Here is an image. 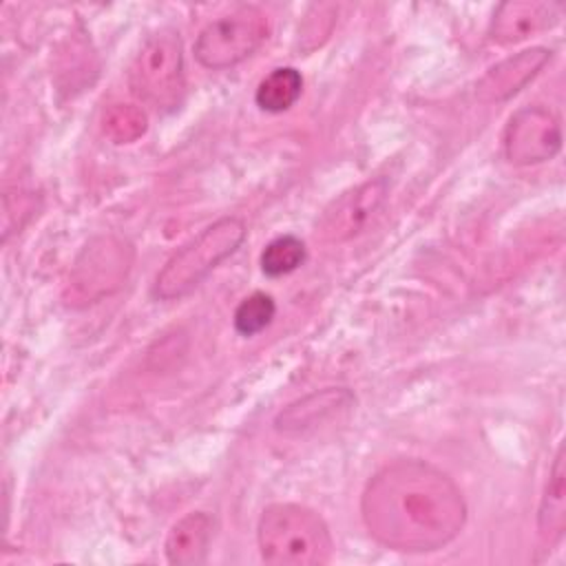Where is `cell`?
Here are the masks:
<instances>
[{"mask_svg": "<svg viewBox=\"0 0 566 566\" xmlns=\"http://www.w3.org/2000/svg\"><path fill=\"white\" fill-rule=\"evenodd\" d=\"M128 245H124L122 241H115V239H99L91 245H86L82 259L77 261V270H75V276H77V287L80 290H95L99 287V294L108 292V285L117 287L122 276H126L128 272V263H115V265H106L111 259H115L117 254H122Z\"/></svg>", "mask_w": 566, "mask_h": 566, "instance_id": "cell-12", "label": "cell"}, {"mask_svg": "<svg viewBox=\"0 0 566 566\" xmlns=\"http://www.w3.org/2000/svg\"><path fill=\"white\" fill-rule=\"evenodd\" d=\"M276 314V303L265 292H252L234 310V329L241 336H254L263 332Z\"/></svg>", "mask_w": 566, "mask_h": 566, "instance_id": "cell-17", "label": "cell"}, {"mask_svg": "<svg viewBox=\"0 0 566 566\" xmlns=\"http://www.w3.org/2000/svg\"><path fill=\"white\" fill-rule=\"evenodd\" d=\"M389 184L382 177L367 179L338 195L321 214L316 237L325 243H345L354 239L380 210Z\"/></svg>", "mask_w": 566, "mask_h": 566, "instance_id": "cell-7", "label": "cell"}, {"mask_svg": "<svg viewBox=\"0 0 566 566\" xmlns=\"http://www.w3.org/2000/svg\"><path fill=\"white\" fill-rule=\"evenodd\" d=\"M256 542L263 562L274 566L327 564L334 542L318 513L301 504H270L256 526Z\"/></svg>", "mask_w": 566, "mask_h": 566, "instance_id": "cell-2", "label": "cell"}, {"mask_svg": "<svg viewBox=\"0 0 566 566\" xmlns=\"http://www.w3.org/2000/svg\"><path fill=\"white\" fill-rule=\"evenodd\" d=\"M303 77L294 66H279L268 73L254 93L256 106L268 113H283L301 97Z\"/></svg>", "mask_w": 566, "mask_h": 566, "instance_id": "cell-14", "label": "cell"}, {"mask_svg": "<svg viewBox=\"0 0 566 566\" xmlns=\"http://www.w3.org/2000/svg\"><path fill=\"white\" fill-rule=\"evenodd\" d=\"M354 402V396L343 387H327L314 391L292 405H287L274 420V427L283 433H301L312 429L334 416L340 409H347Z\"/></svg>", "mask_w": 566, "mask_h": 566, "instance_id": "cell-10", "label": "cell"}, {"mask_svg": "<svg viewBox=\"0 0 566 566\" xmlns=\"http://www.w3.org/2000/svg\"><path fill=\"white\" fill-rule=\"evenodd\" d=\"M212 537V517L192 511L172 524L166 537V557L175 566H197L206 562Z\"/></svg>", "mask_w": 566, "mask_h": 566, "instance_id": "cell-11", "label": "cell"}, {"mask_svg": "<svg viewBox=\"0 0 566 566\" xmlns=\"http://www.w3.org/2000/svg\"><path fill=\"white\" fill-rule=\"evenodd\" d=\"M146 128V113L135 104H113L102 117V130L115 144H130L139 139Z\"/></svg>", "mask_w": 566, "mask_h": 566, "instance_id": "cell-15", "label": "cell"}, {"mask_svg": "<svg viewBox=\"0 0 566 566\" xmlns=\"http://www.w3.org/2000/svg\"><path fill=\"white\" fill-rule=\"evenodd\" d=\"M559 20V7L542 0L502 2L491 20V38L500 44L522 42L539 31L551 29Z\"/></svg>", "mask_w": 566, "mask_h": 566, "instance_id": "cell-9", "label": "cell"}, {"mask_svg": "<svg viewBox=\"0 0 566 566\" xmlns=\"http://www.w3.org/2000/svg\"><path fill=\"white\" fill-rule=\"evenodd\" d=\"M303 261H305V243L294 234L276 237L261 252V270L265 276L290 274Z\"/></svg>", "mask_w": 566, "mask_h": 566, "instance_id": "cell-16", "label": "cell"}, {"mask_svg": "<svg viewBox=\"0 0 566 566\" xmlns=\"http://www.w3.org/2000/svg\"><path fill=\"white\" fill-rule=\"evenodd\" d=\"M369 535L394 551L422 553L449 544L464 526L455 482L422 460H398L371 475L360 497Z\"/></svg>", "mask_w": 566, "mask_h": 566, "instance_id": "cell-1", "label": "cell"}, {"mask_svg": "<svg viewBox=\"0 0 566 566\" xmlns=\"http://www.w3.org/2000/svg\"><path fill=\"white\" fill-rule=\"evenodd\" d=\"M562 148L559 119L544 106L515 111L504 128V155L515 166L553 159Z\"/></svg>", "mask_w": 566, "mask_h": 566, "instance_id": "cell-6", "label": "cell"}, {"mask_svg": "<svg viewBox=\"0 0 566 566\" xmlns=\"http://www.w3.org/2000/svg\"><path fill=\"white\" fill-rule=\"evenodd\" d=\"M245 239V223L239 217H223L203 228L179 248L155 279V296L172 301L195 290L223 259L237 252Z\"/></svg>", "mask_w": 566, "mask_h": 566, "instance_id": "cell-3", "label": "cell"}, {"mask_svg": "<svg viewBox=\"0 0 566 566\" xmlns=\"http://www.w3.org/2000/svg\"><path fill=\"white\" fill-rule=\"evenodd\" d=\"M539 537L553 546L564 537L566 531V453L564 447L557 449L553 467L548 471V482L537 511Z\"/></svg>", "mask_w": 566, "mask_h": 566, "instance_id": "cell-13", "label": "cell"}, {"mask_svg": "<svg viewBox=\"0 0 566 566\" xmlns=\"http://www.w3.org/2000/svg\"><path fill=\"white\" fill-rule=\"evenodd\" d=\"M551 60V51L544 46L524 49L515 55L493 64L475 84V97L484 104L504 102L522 91Z\"/></svg>", "mask_w": 566, "mask_h": 566, "instance_id": "cell-8", "label": "cell"}, {"mask_svg": "<svg viewBox=\"0 0 566 566\" xmlns=\"http://www.w3.org/2000/svg\"><path fill=\"white\" fill-rule=\"evenodd\" d=\"M133 93L157 111H168L181 102L184 77V46L175 29H159L148 35L130 64Z\"/></svg>", "mask_w": 566, "mask_h": 566, "instance_id": "cell-4", "label": "cell"}, {"mask_svg": "<svg viewBox=\"0 0 566 566\" xmlns=\"http://www.w3.org/2000/svg\"><path fill=\"white\" fill-rule=\"evenodd\" d=\"M268 31V15L259 7H237L234 11L212 20L197 35L195 57L201 66L212 71L234 66L261 46Z\"/></svg>", "mask_w": 566, "mask_h": 566, "instance_id": "cell-5", "label": "cell"}, {"mask_svg": "<svg viewBox=\"0 0 566 566\" xmlns=\"http://www.w3.org/2000/svg\"><path fill=\"white\" fill-rule=\"evenodd\" d=\"M336 20L334 4H312L301 27V49L312 51L329 35Z\"/></svg>", "mask_w": 566, "mask_h": 566, "instance_id": "cell-18", "label": "cell"}]
</instances>
